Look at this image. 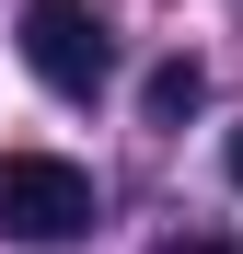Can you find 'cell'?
Masks as SVG:
<instances>
[{"label": "cell", "instance_id": "4", "mask_svg": "<svg viewBox=\"0 0 243 254\" xmlns=\"http://www.w3.org/2000/svg\"><path fill=\"white\" fill-rule=\"evenodd\" d=\"M151 254H243L232 231H174V243H151Z\"/></svg>", "mask_w": 243, "mask_h": 254}, {"label": "cell", "instance_id": "5", "mask_svg": "<svg viewBox=\"0 0 243 254\" xmlns=\"http://www.w3.org/2000/svg\"><path fill=\"white\" fill-rule=\"evenodd\" d=\"M220 162H232V185H243V127H232V150H220Z\"/></svg>", "mask_w": 243, "mask_h": 254}, {"label": "cell", "instance_id": "3", "mask_svg": "<svg viewBox=\"0 0 243 254\" xmlns=\"http://www.w3.org/2000/svg\"><path fill=\"white\" fill-rule=\"evenodd\" d=\"M197 93H209V69H197V58H162L139 104H151V127H174V116H197Z\"/></svg>", "mask_w": 243, "mask_h": 254}, {"label": "cell", "instance_id": "1", "mask_svg": "<svg viewBox=\"0 0 243 254\" xmlns=\"http://www.w3.org/2000/svg\"><path fill=\"white\" fill-rule=\"evenodd\" d=\"M0 231H23V243H81L93 231V174L58 150H12L0 162Z\"/></svg>", "mask_w": 243, "mask_h": 254}, {"label": "cell", "instance_id": "2", "mask_svg": "<svg viewBox=\"0 0 243 254\" xmlns=\"http://www.w3.org/2000/svg\"><path fill=\"white\" fill-rule=\"evenodd\" d=\"M23 69L47 81V93H93L116 69V35L93 0H23Z\"/></svg>", "mask_w": 243, "mask_h": 254}]
</instances>
